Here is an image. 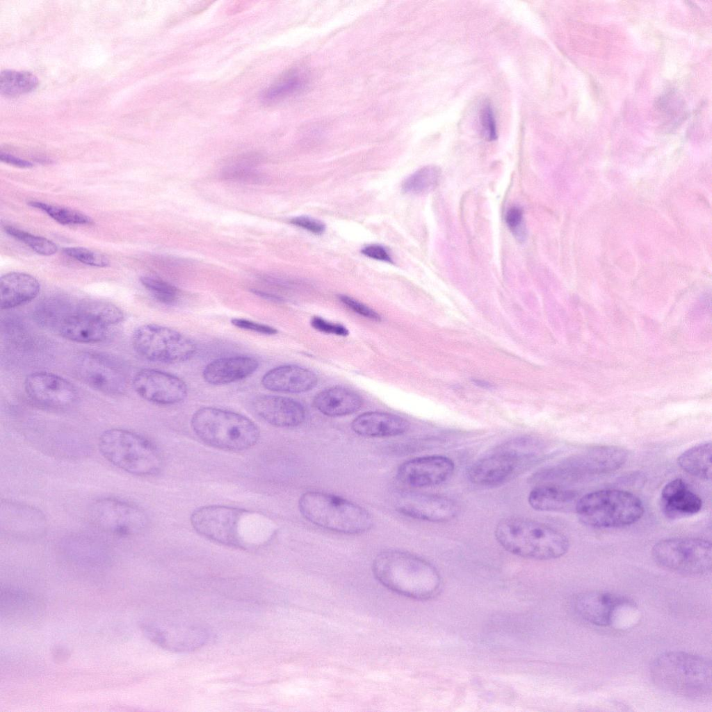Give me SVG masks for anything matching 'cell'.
<instances>
[{
	"label": "cell",
	"instance_id": "obj_1",
	"mask_svg": "<svg viewBox=\"0 0 712 712\" xmlns=\"http://www.w3.org/2000/svg\"><path fill=\"white\" fill-rule=\"evenodd\" d=\"M372 570L375 578L385 587L411 599H430L442 589V578L435 567L408 552L383 551L375 558Z\"/></svg>",
	"mask_w": 712,
	"mask_h": 712
},
{
	"label": "cell",
	"instance_id": "obj_2",
	"mask_svg": "<svg viewBox=\"0 0 712 712\" xmlns=\"http://www.w3.org/2000/svg\"><path fill=\"white\" fill-rule=\"evenodd\" d=\"M649 674L660 689L679 697L701 699L711 693V664L703 656L681 651L661 654L652 662Z\"/></svg>",
	"mask_w": 712,
	"mask_h": 712
},
{
	"label": "cell",
	"instance_id": "obj_3",
	"mask_svg": "<svg viewBox=\"0 0 712 712\" xmlns=\"http://www.w3.org/2000/svg\"><path fill=\"white\" fill-rule=\"evenodd\" d=\"M494 535L507 551L528 559H556L564 556L569 547L568 539L558 530L520 517L501 520L496 526Z\"/></svg>",
	"mask_w": 712,
	"mask_h": 712
},
{
	"label": "cell",
	"instance_id": "obj_4",
	"mask_svg": "<svg viewBox=\"0 0 712 712\" xmlns=\"http://www.w3.org/2000/svg\"><path fill=\"white\" fill-rule=\"evenodd\" d=\"M191 428L205 444L222 450L239 451L254 446L260 435L257 426L239 413L203 407L192 416Z\"/></svg>",
	"mask_w": 712,
	"mask_h": 712
},
{
	"label": "cell",
	"instance_id": "obj_5",
	"mask_svg": "<svg viewBox=\"0 0 712 712\" xmlns=\"http://www.w3.org/2000/svg\"><path fill=\"white\" fill-rule=\"evenodd\" d=\"M542 453L539 444L533 439H516L474 462L467 470V476L478 486H499L540 460Z\"/></svg>",
	"mask_w": 712,
	"mask_h": 712
},
{
	"label": "cell",
	"instance_id": "obj_6",
	"mask_svg": "<svg viewBox=\"0 0 712 712\" xmlns=\"http://www.w3.org/2000/svg\"><path fill=\"white\" fill-rule=\"evenodd\" d=\"M298 506L302 515L319 527L346 534L369 531L373 519L360 505L334 494L311 491L304 493Z\"/></svg>",
	"mask_w": 712,
	"mask_h": 712
},
{
	"label": "cell",
	"instance_id": "obj_7",
	"mask_svg": "<svg viewBox=\"0 0 712 712\" xmlns=\"http://www.w3.org/2000/svg\"><path fill=\"white\" fill-rule=\"evenodd\" d=\"M99 448L109 462L133 475H154L162 467V458L156 446L128 430H105L99 437Z\"/></svg>",
	"mask_w": 712,
	"mask_h": 712
},
{
	"label": "cell",
	"instance_id": "obj_8",
	"mask_svg": "<svg viewBox=\"0 0 712 712\" xmlns=\"http://www.w3.org/2000/svg\"><path fill=\"white\" fill-rule=\"evenodd\" d=\"M575 512L585 525L620 528L640 519L644 506L641 500L629 492L607 489L588 493L578 499Z\"/></svg>",
	"mask_w": 712,
	"mask_h": 712
},
{
	"label": "cell",
	"instance_id": "obj_9",
	"mask_svg": "<svg viewBox=\"0 0 712 712\" xmlns=\"http://www.w3.org/2000/svg\"><path fill=\"white\" fill-rule=\"evenodd\" d=\"M626 459L627 452L621 447H591L539 471L532 480L538 485L549 484L558 480L609 473L621 467Z\"/></svg>",
	"mask_w": 712,
	"mask_h": 712
},
{
	"label": "cell",
	"instance_id": "obj_10",
	"mask_svg": "<svg viewBox=\"0 0 712 712\" xmlns=\"http://www.w3.org/2000/svg\"><path fill=\"white\" fill-rule=\"evenodd\" d=\"M136 352L149 361L177 364L190 359L197 351L195 343L172 328L156 325L139 326L133 333Z\"/></svg>",
	"mask_w": 712,
	"mask_h": 712
},
{
	"label": "cell",
	"instance_id": "obj_11",
	"mask_svg": "<svg viewBox=\"0 0 712 712\" xmlns=\"http://www.w3.org/2000/svg\"><path fill=\"white\" fill-rule=\"evenodd\" d=\"M710 542L697 537H670L656 542L652 557L659 566L669 571L688 576L709 572L712 564Z\"/></svg>",
	"mask_w": 712,
	"mask_h": 712
},
{
	"label": "cell",
	"instance_id": "obj_12",
	"mask_svg": "<svg viewBox=\"0 0 712 712\" xmlns=\"http://www.w3.org/2000/svg\"><path fill=\"white\" fill-rule=\"evenodd\" d=\"M88 516L99 530L120 536L138 535L148 524L147 516L140 508L113 497L94 501L89 506Z\"/></svg>",
	"mask_w": 712,
	"mask_h": 712
},
{
	"label": "cell",
	"instance_id": "obj_13",
	"mask_svg": "<svg viewBox=\"0 0 712 712\" xmlns=\"http://www.w3.org/2000/svg\"><path fill=\"white\" fill-rule=\"evenodd\" d=\"M246 511L230 506L211 505L197 508L191 516L193 528L202 536L233 547H243L239 522Z\"/></svg>",
	"mask_w": 712,
	"mask_h": 712
},
{
	"label": "cell",
	"instance_id": "obj_14",
	"mask_svg": "<svg viewBox=\"0 0 712 712\" xmlns=\"http://www.w3.org/2000/svg\"><path fill=\"white\" fill-rule=\"evenodd\" d=\"M74 367L85 383L104 394L117 395L126 389L127 380L124 369L109 356L84 352L77 356Z\"/></svg>",
	"mask_w": 712,
	"mask_h": 712
},
{
	"label": "cell",
	"instance_id": "obj_15",
	"mask_svg": "<svg viewBox=\"0 0 712 712\" xmlns=\"http://www.w3.org/2000/svg\"><path fill=\"white\" fill-rule=\"evenodd\" d=\"M47 520L38 508L10 500L0 503V530L2 534L17 540H36L47 530Z\"/></svg>",
	"mask_w": 712,
	"mask_h": 712
},
{
	"label": "cell",
	"instance_id": "obj_16",
	"mask_svg": "<svg viewBox=\"0 0 712 712\" xmlns=\"http://www.w3.org/2000/svg\"><path fill=\"white\" fill-rule=\"evenodd\" d=\"M29 398L45 408L62 410L72 406L77 398L75 387L66 379L49 372H35L24 381Z\"/></svg>",
	"mask_w": 712,
	"mask_h": 712
},
{
	"label": "cell",
	"instance_id": "obj_17",
	"mask_svg": "<svg viewBox=\"0 0 712 712\" xmlns=\"http://www.w3.org/2000/svg\"><path fill=\"white\" fill-rule=\"evenodd\" d=\"M134 391L143 399L159 405H174L187 396L186 383L179 377L160 370L145 369L133 378Z\"/></svg>",
	"mask_w": 712,
	"mask_h": 712
},
{
	"label": "cell",
	"instance_id": "obj_18",
	"mask_svg": "<svg viewBox=\"0 0 712 712\" xmlns=\"http://www.w3.org/2000/svg\"><path fill=\"white\" fill-rule=\"evenodd\" d=\"M396 508L405 515L432 522L448 521L459 511L453 499L437 494L405 492L396 499Z\"/></svg>",
	"mask_w": 712,
	"mask_h": 712
},
{
	"label": "cell",
	"instance_id": "obj_19",
	"mask_svg": "<svg viewBox=\"0 0 712 712\" xmlns=\"http://www.w3.org/2000/svg\"><path fill=\"white\" fill-rule=\"evenodd\" d=\"M141 629L154 644L174 652L195 651L204 646L209 638L205 629L195 625L143 624Z\"/></svg>",
	"mask_w": 712,
	"mask_h": 712
},
{
	"label": "cell",
	"instance_id": "obj_20",
	"mask_svg": "<svg viewBox=\"0 0 712 712\" xmlns=\"http://www.w3.org/2000/svg\"><path fill=\"white\" fill-rule=\"evenodd\" d=\"M454 463L442 455H430L412 459L403 463L397 477L403 483L418 487L440 485L448 480L454 471Z\"/></svg>",
	"mask_w": 712,
	"mask_h": 712
},
{
	"label": "cell",
	"instance_id": "obj_21",
	"mask_svg": "<svg viewBox=\"0 0 712 712\" xmlns=\"http://www.w3.org/2000/svg\"><path fill=\"white\" fill-rule=\"evenodd\" d=\"M628 603H630L628 599L610 592L591 591L575 598L574 609L585 622L606 626L611 624L616 610Z\"/></svg>",
	"mask_w": 712,
	"mask_h": 712
},
{
	"label": "cell",
	"instance_id": "obj_22",
	"mask_svg": "<svg viewBox=\"0 0 712 712\" xmlns=\"http://www.w3.org/2000/svg\"><path fill=\"white\" fill-rule=\"evenodd\" d=\"M256 414L267 423L277 427H295L305 419V410L301 403L291 398L264 395L253 402Z\"/></svg>",
	"mask_w": 712,
	"mask_h": 712
},
{
	"label": "cell",
	"instance_id": "obj_23",
	"mask_svg": "<svg viewBox=\"0 0 712 712\" xmlns=\"http://www.w3.org/2000/svg\"><path fill=\"white\" fill-rule=\"evenodd\" d=\"M317 376L309 369L296 365H282L267 371L261 384L266 389L282 393H302L314 388Z\"/></svg>",
	"mask_w": 712,
	"mask_h": 712
},
{
	"label": "cell",
	"instance_id": "obj_24",
	"mask_svg": "<svg viewBox=\"0 0 712 712\" xmlns=\"http://www.w3.org/2000/svg\"><path fill=\"white\" fill-rule=\"evenodd\" d=\"M661 506L667 518L677 519L699 512L702 501L697 494L689 489L685 480L676 478L663 488Z\"/></svg>",
	"mask_w": 712,
	"mask_h": 712
},
{
	"label": "cell",
	"instance_id": "obj_25",
	"mask_svg": "<svg viewBox=\"0 0 712 712\" xmlns=\"http://www.w3.org/2000/svg\"><path fill=\"white\" fill-rule=\"evenodd\" d=\"M258 367L257 360L250 356L224 357L209 362L204 367L202 376L209 384L227 385L249 377Z\"/></svg>",
	"mask_w": 712,
	"mask_h": 712
},
{
	"label": "cell",
	"instance_id": "obj_26",
	"mask_svg": "<svg viewBox=\"0 0 712 712\" xmlns=\"http://www.w3.org/2000/svg\"><path fill=\"white\" fill-rule=\"evenodd\" d=\"M40 284L33 276L11 272L1 277V309H12L33 300L38 295Z\"/></svg>",
	"mask_w": 712,
	"mask_h": 712
},
{
	"label": "cell",
	"instance_id": "obj_27",
	"mask_svg": "<svg viewBox=\"0 0 712 712\" xmlns=\"http://www.w3.org/2000/svg\"><path fill=\"white\" fill-rule=\"evenodd\" d=\"M352 429L365 437H391L405 432L409 423L405 419L387 412H369L359 415L352 422Z\"/></svg>",
	"mask_w": 712,
	"mask_h": 712
},
{
	"label": "cell",
	"instance_id": "obj_28",
	"mask_svg": "<svg viewBox=\"0 0 712 712\" xmlns=\"http://www.w3.org/2000/svg\"><path fill=\"white\" fill-rule=\"evenodd\" d=\"M578 494L555 484H540L529 493L528 501L535 510L544 512H569L575 508Z\"/></svg>",
	"mask_w": 712,
	"mask_h": 712
},
{
	"label": "cell",
	"instance_id": "obj_29",
	"mask_svg": "<svg viewBox=\"0 0 712 712\" xmlns=\"http://www.w3.org/2000/svg\"><path fill=\"white\" fill-rule=\"evenodd\" d=\"M58 330L65 339L83 343L99 342L107 334L106 325L76 308L61 322Z\"/></svg>",
	"mask_w": 712,
	"mask_h": 712
},
{
	"label": "cell",
	"instance_id": "obj_30",
	"mask_svg": "<svg viewBox=\"0 0 712 712\" xmlns=\"http://www.w3.org/2000/svg\"><path fill=\"white\" fill-rule=\"evenodd\" d=\"M314 404L325 415L342 416L359 410L362 400L359 395L348 389L333 387L319 392L314 399Z\"/></svg>",
	"mask_w": 712,
	"mask_h": 712
},
{
	"label": "cell",
	"instance_id": "obj_31",
	"mask_svg": "<svg viewBox=\"0 0 712 712\" xmlns=\"http://www.w3.org/2000/svg\"><path fill=\"white\" fill-rule=\"evenodd\" d=\"M38 600L21 590L5 589L1 592V613L11 621L29 622L39 617Z\"/></svg>",
	"mask_w": 712,
	"mask_h": 712
},
{
	"label": "cell",
	"instance_id": "obj_32",
	"mask_svg": "<svg viewBox=\"0 0 712 712\" xmlns=\"http://www.w3.org/2000/svg\"><path fill=\"white\" fill-rule=\"evenodd\" d=\"M679 466L688 474L705 480L711 478V444L704 442L682 453L677 459Z\"/></svg>",
	"mask_w": 712,
	"mask_h": 712
},
{
	"label": "cell",
	"instance_id": "obj_33",
	"mask_svg": "<svg viewBox=\"0 0 712 712\" xmlns=\"http://www.w3.org/2000/svg\"><path fill=\"white\" fill-rule=\"evenodd\" d=\"M76 309L95 318L106 327L120 323L124 318L123 312L118 307L106 300H83L76 307Z\"/></svg>",
	"mask_w": 712,
	"mask_h": 712
},
{
	"label": "cell",
	"instance_id": "obj_34",
	"mask_svg": "<svg viewBox=\"0 0 712 712\" xmlns=\"http://www.w3.org/2000/svg\"><path fill=\"white\" fill-rule=\"evenodd\" d=\"M442 172L439 167L429 165L421 168L402 184L403 191L408 194L423 195L433 191L438 185Z\"/></svg>",
	"mask_w": 712,
	"mask_h": 712
},
{
	"label": "cell",
	"instance_id": "obj_35",
	"mask_svg": "<svg viewBox=\"0 0 712 712\" xmlns=\"http://www.w3.org/2000/svg\"><path fill=\"white\" fill-rule=\"evenodd\" d=\"M38 81L32 73L24 71L4 70L0 75L1 93L7 97H15L34 90Z\"/></svg>",
	"mask_w": 712,
	"mask_h": 712
},
{
	"label": "cell",
	"instance_id": "obj_36",
	"mask_svg": "<svg viewBox=\"0 0 712 712\" xmlns=\"http://www.w3.org/2000/svg\"><path fill=\"white\" fill-rule=\"evenodd\" d=\"M29 204L47 213L51 218L62 225L93 224L92 219L89 216L71 209L37 201L30 202Z\"/></svg>",
	"mask_w": 712,
	"mask_h": 712
},
{
	"label": "cell",
	"instance_id": "obj_37",
	"mask_svg": "<svg viewBox=\"0 0 712 712\" xmlns=\"http://www.w3.org/2000/svg\"><path fill=\"white\" fill-rule=\"evenodd\" d=\"M63 300L49 298L44 301L36 311V317L44 324L58 327L61 322L74 309Z\"/></svg>",
	"mask_w": 712,
	"mask_h": 712
},
{
	"label": "cell",
	"instance_id": "obj_38",
	"mask_svg": "<svg viewBox=\"0 0 712 712\" xmlns=\"http://www.w3.org/2000/svg\"><path fill=\"white\" fill-rule=\"evenodd\" d=\"M5 231L10 236L22 241L39 254L50 256L55 254L58 250L57 245L46 238L32 234L11 226L6 227Z\"/></svg>",
	"mask_w": 712,
	"mask_h": 712
},
{
	"label": "cell",
	"instance_id": "obj_39",
	"mask_svg": "<svg viewBox=\"0 0 712 712\" xmlns=\"http://www.w3.org/2000/svg\"><path fill=\"white\" fill-rule=\"evenodd\" d=\"M304 84L301 76L293 75L273 84L263 92L261 101L272 104L283 99L300 90Z\"/></svg>",
	"mask_w": 712,
	"mask_h": 712
},
{
	"label": "cell",
	"instance_id": "obj_40",
	"mask_svg": "<svg viewBox=\"0 0 712 712\" xmlns=\"http://www.w3.org/2000/svg\"><path fill=\"white\" fill-rule=\"evenodd\" d=\"M140 282L155 299L163 304L172 305L178 300V289L160 278L143 276Z\"/></svg>",
	"mask_w": 712,
	"mask_h": 712
},
{
	"label": "cell",
	"instance_id": "obj_41",
	"mask_svg": "<svg viewBox=\"0 0 712 712\" xmlns=\"http://www.w3.org/2000/svg\"><path fill=\"white\" fill-rule=\"evenodd\" d=\"M64 253L86 265L95 267H106L109 264L108 259L98 252L81 247H68L63 249Z\"/></svg>",
	"mask_w": 712,
	"mask_h": 712
},
{
	"label": "cell",
	"instance_id": "obj_42",
	"mask_svg": "<svg viewBox=\"0 0 712 712\" xmlns=\"http://www.w3.org/2000/svg\"><path fill=\"white\" fill-rule=\"evenodd\" d=\"M223 176L227 179L241 181H258L260 175L252 168V165L246 160L234 163L227 168Z\"/></svg>",
	"mask_w": 712,
	"mask_h": 712
},
{
	"label": "cell",
	"instance_id": "obj_43",
	"mask_svg": "<svg viewBox=\"0 0 712 712\" xmlns=\"http://www.w3.org/2000/svg\"><path fill=\"white\" fill-rule=\"evenodd\" d=\"M480 122L482 133L485 138L489 141L497 138V131L494 114L491 104L485 102L480 110Z\"/></svg>",
	"mask_w": 712,
	"mask_h": 712
},
{
	"label": "cell",
	"instance_id": "obj_44",
	"mask_svg": "<svg viewBox=\"0 0 712 712\" xmlns=\"http://www.w3.org/2000/svg\"><path fill=\"white\" fill-rule=\"evenodd\" d=\"M505 222L514 236L519 241H523L525 238V229L522 209L517 207L510 208L506 213Z\"/></svg>",
	"mask_w": 712,
	"mask_h": 712
},
{
	"label": "cell",
	"instance_id": "obj_45",
	"mask_svg": "<svg viewBox=\"0 0 712 712\" xmlns=\"http://www.w3.org/2000/svg\"><path fill=\"white\" fill-rule=\"evenodd\" d=\"M231 323L240 329L254 332L261 334L274 335L277 333V329L273 327L245 318H234L231 320Z\"/></svg>",
	"mask_w": 712,
	"mask_h": 712
},
{
	"label": "cell",
	"instance_id": "obj_46",
	"mask_svg": "<svg viewBox=\"0 0 712 712\" xmlns=\"http://www.w3.org/2000/svg\"><path fill=\"white\" fill-rule=\"evenodd\" d=\"M339 298L341 302L355 313L375 321L381 320L380 316L376 312L358 300L346 295H341Z\"/></svg>",
	"mask_w": 712,
	"mask_h": 712
},
{
	"label": "cell",
	"instance_id": "obj_47",
	"mask_svg": "<svg viewBox=\"0 0 712 712\" xmlns=\"http://www.w3.org/2000/svg\"><path fill=\"white\" fill-rule=\"evenodd\" d=\"M291 223L316 235H321L325 230V225L321 220L307 216H297L291 220Z\"/></svg>",
	"mask_w": 712,
	"mask_h": 712
},
{
	"label": "cell",
	"instance_id": "obj_48",
	"mask_svg": "<svg viewBox=\"0 0 712 712\" xmlns=\"http://www.w3.org/2000/svg\"><path fill=\"white\" fill-rule=\"evenodd\" d=\"M311 325L316 330L327 334L346 336L348 330L342 325L333 323L319 317L314 316L311 320Z\"/></svg>",
	"mask_w": 712,
	"mask_h": 712
},
{
	"label": "cell",
	"instance_id": "obj_49",
	"mask_svg": "<svg viewBox=\"0 0 712 712\" xmlns=\"http://www.w3.org/2000/svg\"><path fill=\"white\" fill-rule=\"evenodd\" d=\"M361 252L371 259L392 263V258L389 250L382 245L370 244L364 247Z\"/></svg>",
	"mask_w": 712,
	"mask_h": 712
},
{
	"label": "cell",
	"instance_id": "obj_50",
	"mask_svg": "<svg viewBox=\"0 0 712 712\" xmlns=\"http://www.w3.org/2000/svg\"><path fill=\"white\" fill-rule=\"evenodd\" d=\"M0 159L4 163L20 168H30L33 166V164L31 162L7 153L1 152L0 154Z\"/></svg>",
	"mask_w": 712,
	"mask_h": 712
},
{
	"label": "cell",
	"instance_id": "obj_51",
	"mask_svg": "<svg viewBox=\"0 0 712 712\" xmlns=\"http://www.w3.org/2000/svg\"><path fill=\"white\" fill-rule=\"evenodd\" d=\"M54 653L55 654H54V656L56 658V660L60 661H63L66 660L67 657L70 656V654L68 653L67 650L63 648L56 649Z\"/></svg>",
	"mask_w": 712,
	"mask_h": 712
},
{
	"label": "cell",
	"instance_id": "obj_52",
	"mask_svg": "<svg viewBox=\"0 0 712 712\" xmlns=\"http://www.w3.org/2000/svg\"><path fill=\"white\" fill-rule=\"evenodd\" d=\"M252 292L254 293H255L256 295H257V296H261V297H262L264 298H266V299H268L270 300L277 301V300H280V298H278V297H277V296H275L274 295H272V294H270V293H268L266 292L261 291H259V290H254H254H252Z\"/></svg>",
	"mask_w": 712,
	"mask_h": 712
},
{
	"label": "cell",
	"instance_id": "obj_53",
	"mask_svg": "<svg viewBox=\"0 0 712 712\" xmlns=\"http://www.w3.org/2000/svg\"><path fill=\"white\" fill-rule=\"evenodd\" d=\"M474 382H475V384L476 385H478V386H480L481 387H485V388H487L488 389V388H490V387H492L490 383H488V382H485L483 380H475Z\"/></svg>",
	"mask_w": 712,
	"mask_h": 712
}]
</instances>
